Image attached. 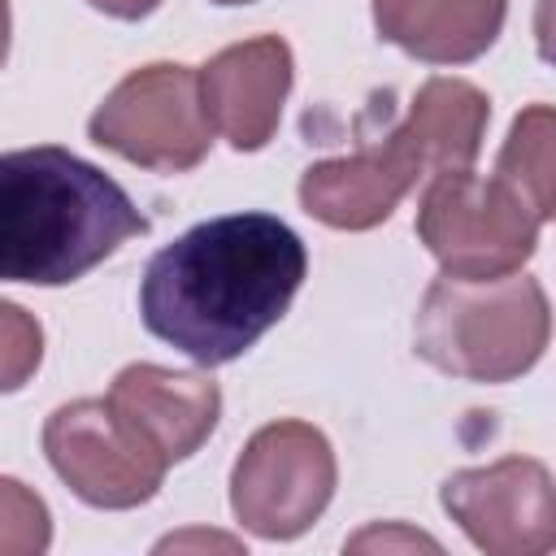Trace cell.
<instances>
[{
	"label": "cell",
	"mask_w": 556,
	"mask_h": 556,
	"mask_svg": "<svg viewBox=\"0 0 556 556\" xmlns=\"http://www.w3.org/2000/svg\"><path fill=\"white\" fill-rule=\"evenodd\" d=\"M308 256L269 213H226L165 243L139 282L143 326L195 365H230L282 321Z\"/></svg>",
	"instance_id": "6da1fadb"
},
{
	"label": "cell",
	"mask_w": 556,
	"mask_h": 556,
	"mask_svg": "<svg viewBox=\"0 0 556 556\" xmlns=\"http://www.w3.org/2000/svg\"><path fill=\"white\" fill-rule=\"evenodd\" d=\"M135 235H148V217L70 148L39 143L0 156V282H78Z\"/></svg>",
	"instance_id": "7a4b0ae2"
},
{
	"label": "cell",
	"mask_w": 556,
	"mask_h": 556,
	"mask_svg": "<svg viewBox=\"0 0 556 556\" xmlns=\"http://www.w3.org/2000/svg\"><path fill=\"white\" fill-rule=\"evenodd\" d=\"M547 334V295L521 269L500 278L439 274L417 308V356L465 382H513L530 374Z\"/></svg>",
	"instance_id": "3957f363"
},
{
	"label": "cell",
	"mask_w": 556,
	"mask_h": 556,
	"mask_svg": "<svg viewBox=\"0 0 556 556\" xmlns=\"http://www.w3.org/2000/svg\"><path fill=\"white\" fill-rule=\"evenodd\" d=\"M539 217L500 182L439 169L417 204V239L452 278H500L521 269L539 243Z\"/></svg>",
	"instance_id": "277c9868"
},
{
	"label": "cell",
	"mask_w": 556,
	"mask_h": 556,
	"mask_svg": "<svg viewBox=\"0 0 556 556\" xmlns=\"http://www.w3.org/2000/svg\"><path fill=\"white\" fill-rule=\"evenodd\" d=\"M91 143L156 174H187L208 156L213 126L191 65L156 61L130 70L87 122Z\"/></svg>",
	"instance_id": "5b68a950"
},
{
	"label": "cell",
	"mask_w": 556,
	"mask_h": 556,
	"mask_svg": "<svg viewBox=\"0 0 556 556\" xmlns=\"http://www.w3.org/2000/svg\"><path fill=\"white\" fill-rule=\"evenodd\" d=\"M334 478V452L317 426L269 421L235 460L230 508L239 526L261 539H295L326 513Z\"/></svg>",
	"instance_id": "8992f818"
},
{
	"label": "cell",
	"mask_w": 556,
	"mask_h": 556,
	"mask_svg": "<svg viewBox=\"0 0 556 556\" xmlns=\"http://www.w3.org/2000/svg\"><path fill=\"white\" fill-rule=\"evenodd\" d=\"M56 478L91 508H139L161 491L165 460L122 426L109 400L61 404L43 426Z\"/></svg>",
	"instance_id": "52a82bcc"
},
{
	"label": "cell",
	"mask_w": 556,
	"mask_h": 556,
	"mask_svg": "<svg viewBox=\"0 0 556 556\" xmlns=\"http://www.w3.org/2000/svg\"><path fill=\"white\" fill-rule=\"evenodd\" d=\"M443 508L486 556H543L556 547V491L534 456H504L443 482Z\"/></svg>",
	"instance_id": "ba28073f"
},
{
	"label": "cell",
	"mask_w": 556,
	"mask_h": 556,
	"mask_svg": "<svg viewBox=\"0 0 556 556\" xmlns=\"http://www.w3.org/2000/svg\"><path fill=\"white\" fill-rule=\"evenodd\" d=\"M426 174L417 148L395 126L382 139H365L352 156L317 161L300 178V204L308 217L334 230H369L395 213L408 187Z\"/></svg>",
	"instance_id": "9c48e42d"
},
{
	"label": "cell",
	"mask_w": 556,
	"mask_h": 556,
	"mask_svg": "<svg viewBox=\"0 0 556 556\" xmlns=\"http://www.w3.org/2000/svg\"><path fill=\"white\" fill-rule=\"evenodd\" d=\"M291 74V48L278 35H256L222 48L200 70V104L208 113V126L222 130V139L235 152L265 148L278 130Z\"/></svg>",
	"instance_id": "30bf717a"
},
{
	"label": "cell",
	"mask_w": 556,
	"mask_h": 556,
	"mask_svg": "<svg viewBox=\"0 0 556 556\" xmlns=\"http://www.w3.org/2000/svg\"><path fill=\"white\" fill-rule=\"evenodd\" d=\"M104 400L122 417V426L139 434L165 465L200 452L222 417V391L213 378L161 365H126Z\"/></svg>",
	"instance_id": "8fae6325"
},
{
	"label": "cell",
	"mask_w": 556,
	"mask_h": 556,
	"mask_svg": "<svg viewBox=\"0 0 556 556\" xmlns=\"http://www.w3.org/2000/svg\"><path fill=\"white\" fill-rule=\"evenodd\" d=\"M508 0H374V26L387 43L430 65L478 61L504 30Z\"/></svg>",
	"instance_id": "7c38bea8"
},
{
	"label": "cell",
	"mask_w": 556,
	"mask_h": 556,
	"mask_svg": "<svg viewBox=\"0 0 556 556\" xmlns=\"http://www.w3.org/2000/svg\"><path fill=\"white\" fill-rule=\"evenodd\" d=\"M491 122V100L465 78H430L408 104L400 130L417 148L426 169H465L473 165Z\"/></svg>",
	"instance_id": "4fadbf2b"
},
{
	"label": "cell",
	"mask_w": 556,
	"mask_h": 556,
	"mask_svg": "<svg viewBox=\"0 0 556 556\" xmlns=\"http://www.w3.org/2000/svg\"><path fill=\"white\" fill-rule=\"evenodd\" d=\"M552 139H556V117H552V104H530L517 122H513V130H508V139H504V148H500V161H495V178L539 217V222H547L552 217V204H556V195H552V169H556V161H552Z\"/></svg>",
	"instance_id": "5bb4252c"
},
{
	"label": "cell",
	"mask_w": 556,
	"mask_h": 556,
	"mask_svg": "<svg viewBox=\"0 0 556 556\" xmlns=\"http://www.w3.org/2000/svg\"><path fill=\"white\" fill-rule=\"evenodd\" d=\"M52 543L48 504L17 478H0V556H39Z\"/></svg>",
	"instance_id": "9a60e30c"
},
{
	"label": "cell",
	"mask_w": 556,
	"mask_h": 556,
	"mask_svg": "<svg viewBox=\"0 0 556 556\" xmlns=\"http://www.w3.org/2000/svg\"><path fill=\"white\" fill-rule=\"evenodd\" d=\"M39 361H43L39 321L22 304L0 300V395L4 391H22L35 378Z\"/></svg>",
	"instance_id": "2e32d148"
},
{
	"label": "cell",
	"mask_w": 556,
	"mask_h": 556,
	"mask_svg": "<svg viewBox=\"0 0 556 556\" xmlns=\"http://www.w3.org/2000/svg\"><path fill=\"white\" fill-rule=\"evenodd\" d=\"M369 543H382V547H391V543H400V547H430V552H439V543L434 539H426V534H413V530H365V534H356L348 547H369Z\"/></svg>",
	"instance_id": "e0dca14e"
},
{
	"label": "cell",
	"mask_w": 556,
	"mask_h": 556,
	"mask_svg": "<svg viewBox=\"0 0 556 556\" xmlns=\"http://www.w3.org/2000/svg\"><path fill=\"white\" fill-rule=\"evenodd\" d=\"M91 9H100V13H109V17H117V22H139V17H148L161 0H87Z\"/></svg>",
	"instance_id": "ac0fdd59"
},
{
	"label": "cell",
	"mask_w": 556,
	"mask_h": 556,
	"mask_svg": "<svg viewBox=\"0 0 556 556\" xmlns=\"http://www.w3.org/2000/svg\"><path fill=\"white\" fill-rule=\"evenodd\" d=\"M9 56V0H0V65Z\"/></svg>",
	"instance_id": "d6986e66"
},
{
	"label": "cell",
	"mask_w": 556,
	"mask_h": 556,
	"mask_svg": "<svg viewBox=\"0 0 556 556\" xmlns=\"http://www.w3.org/2000/svg\"><path fill=\"white\" fill-rule=\"evenodd\" d=\"M213 4H252V0H213Z\"/></svg>",
	"instance_id": "ffe728a7"
}]
</instances>
